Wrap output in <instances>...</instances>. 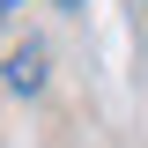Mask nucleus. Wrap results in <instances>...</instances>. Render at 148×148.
I'll return each mask as SVG.
<instances>
[{
  "label": "nucleus",
  "instance_id": "1",
  "mask_svg": "<svg viewBox=\"0 0 148 148\" xmlns=\"http://www.w3.org/2000/svg\"><path fill=\"white\" fill-rule=\"evenodd\" d=\"M8 89H45V45H15L8 52Z\"/></svg>",
  "mask_w": 148,
  "mask_h": 148
},
{
  "label": "nucleus",
  "instance_id": "2",
  "mask_svg": "<svg viewBox=\"0 0 148 148\" xmlns=\"http://www.w3.org/2000/svg\"><path fill=\"white\" fill-rule=\"evenodd\" d=\"M52 8H82V0H52Z\"/></svg>",
  "mask_w": 148,
  "mask_h": 148
},
{
  "label": "nucleus",
  "instance_id": "3",
  "mask_svg": "<svg viewBox=\"0 0 148 148\" xmlns=\"http://www.w3.org/2000/svg\"><path fill=\"white\" fill-rule=\"evenodd\" d=\"M8 8H15V0H0V15H8Z\"/></svg>",
  "mask_w": 148,
  "mask_h": 148
},
{
  "label": "nucleus",
  "instance_id": "4",
  "mask_svg": "<svg viewBox=\"0 0 148 148\" xmlns=\"http://www.w3.org/2000/svg\"><path fill=\"white\" fill-rule=\"evenodd\" d=\"M141 8H148V0H141Z\"/></svg>",
  "mask_w": 148,
  "mask_h": 148
}]
</instances>
